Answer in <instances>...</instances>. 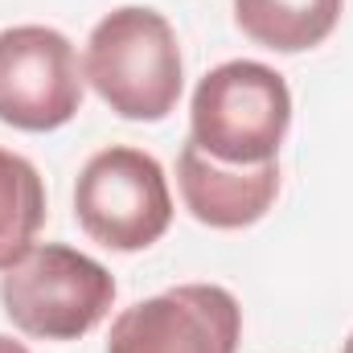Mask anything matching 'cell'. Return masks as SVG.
<instances>
[{
  "label": "cell",
  "mask_w": 353,
  "mask_h": 353,
  "mask_svg": "<svg viewBox=\"0 0 353 353\" xmlns=\"http://www.w3.org/2000/svg\"><path fill=\"white\" fill-rule=\"evenodd\" d=\"M83 74L94 94L123 119L157 123L181 99L185 66L173 25L157 8H115L90 29Z\"/></svg>",
  "instance_id": "1"
},
{
  "label": "cell",
  "mask_w": 353,
  "mask_h": 353,
  "mask_svg": "<svg viewBox=\"0 0 353 353\" xmlns=\"http://www.w3.org/2000/svg\"><path fill=\"white\" fill-rule=\"evenodd\" d=\"M189 128V140L222 165H267L292 128V90L263 62H222L193 90Z\"/></svg>",
  "instance_id": "2"
},
{
  "label": "cell",
  "mask_w": 353,
  "mask_h": 353,
  "mask_svg": "<svg viewBox=\"0 0 353 353\" xmlns=\"http://www.w3.org/2000/svg\"><path fill=\"white\" fill-rule=\"evenodd\" d=\"M0 304L25 337L79 341L111 312L115 279L99 259L74 247L37 243L0 275Z\"/></svg>",
  "instance_id": "3"
},
{
  "label": "cell",
  "mask_w": 353,
  "mask_h": 353,
  "mask_svg": "<svg viewBox=\"0 0 353 353\" xmlns=\"http://www.w3.org/2000/svg\"><path fill=\"white\" fill-rule=\"evenodd\" d=\"M74 218L107 251H144L173 222V193L157 157L111 144L94 152L74 185Z\"/></svg>",
  "instance_id": "4"
},
{
  "label": "cell",
  "mask_w": 353,
  "mask_h": 353,
  "mask_svg": "<svg viewBox=\"0 0 353 353\" xmlns=\"http://www.w3.org/2000/svg\"><path fill=\"white\" fill-rule=\"evenodd\" d=\"M83 66L66 33L50 25H12L0 33V123L17 132H54L83 107Z\"/></svg>",
  "instance_id": "5"
},
{
  "label": "cell",
  "mask_w": 353,
  "mask_h": 353,
  "mask_svg": "<svg viewBox=\"0 0 353 353\" xmlns=\"http://www.w3.org/2000/svg\"><path fill=\"white\" fill-rule=\"evenodd\" d=\"M243 308L218 283H181L123 308L107 353H239Z\"/></svg>",
  "instance_id": "6"
},
{
  "label": "cell",
  "mask_w": 353,
  "mask_h": 353,
  "mask_svg": "<svg viewBox=\"0 0 353 353\" xmlns=\"http://www.w3.org/2000/svg\"><path fill=\"white\" fill-rule=\"evenodd\" d=\"M176 185L185 210L214 230H243L259 222L279 193V161L267 165H222L193 140L176 157Z\"/></svg>",
  "instance_id": "7"
},
{
  "label": "cell",
  "mask_w": 353,
  "mask_h": 353,
  "mask_svg": "<svg viewBox=\"0 0 353 353\" xmlns=\"http://www.w3.org/2000/svg\"><path fill=\"white\" fill-rule=\"evenodd\" d=\"M341 8L345 0H234V21L255 46L300 54L337 29Z\"/></svg>",
  "instance_id": "8"
},
{
  "label": "cell",
  "mask_w": 353,
  "mask_h": 353,
  "mask_svg": "<svg viewBox=\"0 0 353 353\" xmlns=\"http://www.w3.org/2000/svg\"><path fill=\"white\" fill-rule=\"evenodd\" d=\"M46 222V185L37 169L0 148V271L21 263L37 247V230Z\"/></svg>",
  "instance_id": "9"
},
{
  "label": "cell",
  "mask_w": 353,
  "mask_h": 353,
  "mask_svg": "<svg viewBox=\"0 0 353 353\" xmlns=\"http://www.w3.org/2000/svg\"><path fill=\"white\" fill-rule=\"evenodd\" d=\"M0 353H29V350H25L21 341H12V337H4V333H0Z\"/></svg>",
  "instance_id": "10"
},
{
  "label": "cell",
  "mask_w": 353,
  "mask_h": 353,
  "mask_svg": "<svg viewBox=\"0 0 353 353\" xmlns=\"http://www.w3.org/2000/svg\"><path fill=\"white\" fill-rule=\"evenodd\" d=\"M341 353H353V333H350V341H345V345H341Z\"/></svg>",
  "instance_id": "11"
}]
</instances>
